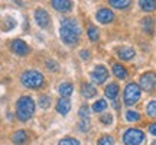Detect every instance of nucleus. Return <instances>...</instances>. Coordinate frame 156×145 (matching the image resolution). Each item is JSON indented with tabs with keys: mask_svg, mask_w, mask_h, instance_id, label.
Masks as SVG:
<instances>
[{
	"mask_svg": "<svg viewBox=\"0 0 156 145\" xmlns=\"http://www.w3.org/2000/svg\"><path fill=\"white\" fill-rule=\"evenodd\" d=\"M22 84L28 89H39L42 87L45 83L44 76L41 74L36 70H29V71H25L22 74Z\"/></svg>",
	"mask_w": 156,
	"mask_h": 145,
	"instance_id": "7ed1b4c3",
	"label": "nucleus"
},
{
	"mask_svg": "<svg viewBox=\"0 0 156 145\" xmlns=\"http://www.w3.org/2000/svg\"><path fill=\"white\" fill-rule=\"evenodd\" d=\"M74 91V87L71 83H62L59 86V95L62 97H68V96H71Z\"/></svg>",
	"mask_w": 156,
	"mask_h": 145,
	"instance_id": "aec40b11",
	"label": "nucleus"
},
{
	"mask_svg": "<svg viewBox=\"0 0 156 145\" xmlns=\"http://www.w3.org/2000/svg\"><path fill=\"white\" fill-rule=\"evenodd\" d=\"M140 25H142V29L145 31L146 34H153V29H155V20L152 19L151 16H146L142 19V22H140Z\"/></svg>",
	"mask_w": 156,
	"mask_h": 145,
	"instance_id": "4468645a",
	"label": "nucleus"
},
{
	"mask_svg": "<svg viewBox=\"0 0 156 145\" xmlns=\"http://www.w3.org/2000/svg\"><path fill=\"white\" fill-rule=\"evenodd\" d=\"M100 122L104 123V125H110V123L113 122V116H112V115H108V113H106V115H101Z\"/></svg>",
	"mask_w": 156,
	"mask_h": 145,
	"instance_id": "7c9ffc66",
	"label": "nucleus"
},
{
	"mask_svg": "<svg viewBox=\"0 0 156 145\" xmlns=\"http://www.w3.org/2000/svg\"><path fill=\"white\" fill-rule=\"evenodd\" d=\"M95 19L100 23H110L114 20V13L110 9H100L95 15Z\"/></svg>",
	"mask_w": 156,
	"mask_h": 145,
	"instance_id": "9d476101",
	"label": "nucleus"
},
{
	"mask_svg": "<svg viewBox=\"0 0 156 145\" xmlns=\"http://www.w3.org/2000/svg\"><path fill=\"white\" fill-rule=\"evenodd\" d=\"M140 89H143L145 91H152L156 87V72H145L142 77H140Z\"/></svg>",
	"mask_w": 156,
	"mask_h": 145,
	"instance_id": "423d86ee",
	"label": "nucleus"
},
{
	"mask_svg": "<svg viewBox=\"0 0 156 145\" xmlns=\"http://www.w3.org/2000/svg\"><path fill=\"white\" fill-rule=\"evenodd\" d=\"M59 35H61L62 41L68 45H74L78 42L80 35H81V28L77 23L75 19H64L61 23V29H59Z\"/></svg>",
	"mask_w": 156,
	"mask_h": 145,
	"instance_id": "f257e3e1",
	"label": "nucleus"
},
{
	"mask_svg": "<svg viewBox=\"0 0 156 145\" xmlns=\"http://www.w3.org/2000/svg\"><path fill=\"white\" fill-rule=\"evenodd\" d=\"M35 113V102L29 96H22L16 103V116L19 121L26 122Z\"/></svg>",
	"mask_w": 156,
	"mask_h": 145,
	"instance_id": "f03ea898",
	"label": "nucleus"
},
{
	"mask_svg": "<svg viewBox=\"0 0 156 145\" xmlns=\"http://www.w3.org/2000/svg\"><path fill=\"white\" fill-rule=\"evenodd\" d=\"M98 145H114V139L110 135H104L98 139Z\"/></svg>",
	"mask_w": 156,
	"mask_h": 145,
	"instance_id": "cd10ccee",
	"label": "nucleus"
},
{
	"mask_svg": "<svg viewBox=\"0 0 156 145\" xmlns=\"http://www.w3.org/2000/svg\"><path fill=\"white\" fill-rule=\"evenodd\" d=\"M87 35H88V38L91 39L93 42H95V41H98V38H100V32H98V29L95 28V26H93V25H90V26H88Z\"/></svg>",
	"mask_w": 156,
	"mask_h": 145,
	"instance_id": "4be33fe9",
	"label": "nucleus"
},
{
	"mask_svg": "<svg viewBox=\"0 0 156 145\" xmlns=\"http://www.w3.org/2000/svg\"><path fill=\"white\" fill-rule=\"evenodd\" d=\"M126 119L129 122H137V121H140V115L134 110H127L126 112Z\"/></svg>",
	"mask_w": 156,
	"mask_h": 145,
	"instance_id": "393cba45",
	"label": "nucleus"
},
{
	"mask_svg": "<svg viewBox=\"0 0 156 145\" xmlns=\"http://www.w3.org/2000/svg\"><path fill=\"white\" fill-rule=\"evenodd\" d=\"M81 95H83L85 99H91V97L97 96V89H95L93 84L84 83L83 87H81Z\"/></svg>",
	"mask_w": 156,
	"mask_h": 145,
	"instance_id": "ddd939ff",
	"label": "nucleus"
},
{
	"mask_svg": "<svg viewBox=\"0 0 156 145\" xmlns=\"http://www.w3.org/2000/svg\"><path fill=\"white\" fill-rule=\"evenodd\" d=\"M149 132H151L152 135H155V136H156V122L152 123L151 126H149Z\"/></svg>",
	"mask_w": 156,
	"mask_h": 145,
	"instance_id": "2f4dec72",
	"label": "nucleus"
},
{
	"mask_svg": "<svg viewBox=\"0 0 156 145\" xmlns=\"http://www.w3.org/2000/svg\"><path fill=\"white\" fill-rule=\"evenodd\" d=\"M58 145H80V141L75 139V138H71V136H67L58 142Z\"/></svg>",
	"mask_w": 156,
	"mask_h": 145,
	"instance_id": "a878e982",
	"label": "nucleus"
},
{
	"mask_svg": "<svg viewBox=\"0 0 156 145\" xmlns=\"http://www.w3.org/2000/svg\"><path fill=\"white\" fill-rule=\"evenodd\" d=\"M114 9H126L130 6L132 0H107Z\"/></svg>",
	"mask_w": 156,
	"mask_h": 145,
	"instance_id": "412c9836",
	"label": "nucleus"
},
{
	"mask_svg": "<svg viewBox=\"0 0 156 145\" xmlns=\"http://www.w3.org/2000/svg\"><path fill=\"white\" fill-rule=\"evenodd\" d=\"M145 141V134L143 131L136 128H130L127 129L124 135H123V142L126 145H140Z\"/></svg>",
	"mask_w": 156,
	"mask_h": 145,
	"instance_id": "39448f33",
	"label": "nucleus"
},
{
	"mask_svg": "<svg viewBox=\"0 0 156 145\" xmlns=\"http://www.w3.org/2000/svg\"><path fill=\"white\" fill-rule=\"evenodd\" d=\"M139 6L142 10L153 12L156 9V0H139Z\"/></svg>",
	"mask_w": 156,
	"mask_h": 145,
	"instance_id": "a211bd4d",
	"label": "nucleus"
},
{
	"mask_svg": "<svg viewBox=\"0 0 156 145\" xmlns=\"http://www.w3.org/2000/svg\"><path fill=\"white\" fill-rule=\"evenodd\" d=\"M140 99V86L136 83H129L123 93V100L127 106L136 105Z\"/></svg>",
	"mask_w": 156,
	"mask_h": 145,
	"instance_id": "20e7f679",
	"label": "nucleus"
},
{
	"mask_svg": "<svg viewBox=\"0 0 156 145\" xmlns=\"http://www.w3.org/2000/svg\"><path fill=\"white\" fill-rule=\"evenodd\" d=\"M93 110L94 112H97V113H100V112H103V110H106V107H107V103H106V100H103V99H100V100H97L93 105Z\"/></svg>",
	"mask_w": 156,
	"mask_h": 145,
	"instance_id": "5701e85b",
	"label": "nucleus"
},
{
	"mask_svg": "<svg viewBox=\"0 0 156 145\" xmlns=\"http://www.w3.org/2000/svg\"><path fill=\"white\" fill-rule=\"evenodd\" d=\"M106 96L108 97V99H112V100H116L117 99V96H119V84L116 83H112V84H108L106 87Z\"/></svg>",
	"mask_w": 156,
	"mask_h": 145,
	"instance_id": "dca6fc26",
	"label": "nucleus"
},
{
	"mask_svg": "<svg viewBox=\"0 0 156 145\" xmlns=\"http://www.w3.org/2000/svg\"><path fill=\"white\" fill-rule=\"evenodd\" d=\"M81 57H83V58H88L90 54H88V52H85V51H84V52H81Z\"/></svg>",
	"mask_w": 156,
	"mask_h": 145,
	"instance_id": "72a5a7b5",
	"label": "nucleus"
},
{
	"mask_svg": "<svg viewBox=\"0 0 156 145\" xmlns=\"http://www.w3.org/2000/svg\"><path fill=\"white\" fill-rule=\"evenodd\" d=\"M146 113H147V116H151V117L156 116V100L149 102V105L146 106Z\"/></svg>",
	"mask_w": 156,
	"mask_h": 145,
	"instance_id": "b1692460",
	"label": "nucleus"
},
{
	"mask_svg": "<svg viewBox=\"0 0 156 145\" xmlns=\"http://www.w3.org/2000/svg\"><path fill=\"white\" fill-rule=\"evenodd\" d=\"M117 55H119L120 60L129 61V60H132V58L134 57V50L133 48H129V46H126V48H120V50L117 51Z\"/></svg>",
	"mask_w": 156,
	"mask_h": 145,
	"instance_id": "2eb2a0df",
	"label": "nucleus"
},
{
	"mask_svg": "<svg viewBox=\"0 0 156 145\" xmlns=\"http://www.w3.org/2000/svg\"><path fill=\"white\" fill-rule=\"evenodd\" d=\"M10 50L13 51L15 54H17V55H26L29 52V46L22 39H15L10 44Z\"/></svg>",
	"mask_w": 156,
	"mask_h": 145,
	"instance_id": "1a4fd4ad",
	"label": "nucleus"
},
{
	"mask_svg": "<svg viewBox=\"0 0 156 145\" xmlns=\"http://www.w3.org/2000/svg\"><path fill=\"white\" fill-rule=\"evenodd\" d=\"M78 115H80V117H81V119H90V107L84 105V106L80 109Z\"/></svg>",
	"mask_w": 156,
	"mask_h": 145,
	"instance_id": "c85d7f7f",
	"label": "nucleus"
},
{
	"mask_svg": "<svg viewBox=\"0 0 156 145\" xmlns=\"http://www.w3.org/2000/svg\"><path fill=\"white\" fill-rule=\"evenodd\" d=\"M78 128L81 129L83 132H87L90 129V119H81L80 123H78Z\"/></svg>",
	"mask_w": 156,
	"mask_h": 145,
	"instance_id": "c756f323",
	"label": "nucleus"
},
{
	"mask_svg": "<svg viewBox=\"0 0 156 145\" xmlns=\"http://www.w3.org/2000/svg\"><path fill=\"white\" fill-rule=\"evenodd\" d=\"M91 78L95 84H103L108 78V71L104 65H97L91 72Z\"/></svg>",
	"mask_w": 156,
	"mask_h": 145,
	"instance_id": "6e6552de",
	"label": "nucleus"
},
{
	"mask_svg": "<svg viewBox=\"0 0 156 145\" xmlns=\"http://www.w3.org/2000/svg\"><path fill=\"white\" fill-rule=\"evenodd\" d=\"M12 141L15 142V144H25L26 141H28V134H26V131H23V129H19L16 131L13 136H12Z\"/></svg>",
	"mask_w": 156,
	"mask_h": 145,
	"instance_id": "f3484780",
	"label": "nucleus"
},
{
	"mask_svg": "<svg viewBox=\"0 0 156 145\" xmlns=\"http://www.w3.org/2000/svg\"><path fill=\"white\" fill-rule=\"evenodd\" d=\"M39 106L42 107V109H48L51 106V99L48 96H41L39 97Z\"/></svg>",
	"mask_w": 156,
	"mask_h": 145,
	"instance_id": "bb28decb",
	"label": "nucleus"
},
{
	"mask_svg": "<svg viewBox=\"0 0 156 145\" xmlns=\"http://www.w3.org/2000/svg\"><path fill=\"white\" fill-rule=\"evenodd\" d=\"M51 5L58 12H69L73 7V2L71 0H51Z\"/></svg>",
	"mask_w": 156,
	"mask_h": 145,
	"instance_id": "9b49d317",
	"label": "nucleus"
},
{
	"mask_svg": "<svg viewBox=\"0 0 156 145\" xmlns=\"http://www.w3.org/2000/svg\"><path fill=\"white\" fill-rule=\"evenodd\" d=\"M113 74H114L117 78L123 80V78L127 77V70L123 67V65H120V64H114V65H113Z\"/></svg>",
	"mask_w": 156,
	"mask_h": 145,
	"instance_id": "6ab92c4d",
	"label": "nucleus"
},
{
	"mask_svg": "<svg viewBox=\"0 0 156 145\" xmlns=\"http://www.w3.org/2000/svg\"><path fill=\"white\" fill-rule=\"evenodd\" d=\"M48 67L51 68V70H56V68H58V64H54V61H52V60H51V61H48Z\"/></svg>",
	"mask_w": 156,
	"mask_h": 145,
	"instance_id": "473e14b6",
	"label": "nucleus"
},
{
	"mask_svg": "<svg viewBox=\"0 0 156 145\" xmlns=\"http://www.w3.org/2000/svg\"><path fill=\"white\" fill-rule=\"evenodd\" d=\"M71 110V102L68 97H61L56 102V112L61 115H67L68 112Z\"/></svg>",
	"mask_w": 156,
	"mask_h": 145,
	"instance_id": "f8f14e48",
	"label": "nucleus"
},
{
	"mask_svg": "<svg viewBox=\"0 0 156 145\" xmlns=\"http://www.w3.org/2000/svg\"><path fill=\"white\" fill-rule=\"evenodd\" d=\"M35 20L38 23L39 26L42 29H48L51 25V17H49V13L42 9V7H39L35 10Z\"/></svg>",
	"mask_w": 156,
	"mask_h": 145,
	"instance_id": "0eeeda50",
	"label": "nucleus"
}]
</instances>
